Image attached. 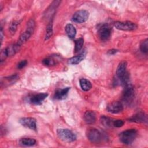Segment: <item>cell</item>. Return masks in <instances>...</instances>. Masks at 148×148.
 I'll return each mask as SVG.
<instances>
[{
  "label": "cell",
  "instance_id": "6da1fadb",
  "mask_svg": "<svg viewBox=\"0 0 148 148\" xmlns=\"http://www.w3.org/2000/svg\"><path fill=\"white\" fill-rule=\"evenodd\" d=\"M137 136V131L135 129H129L121 132L119 134L120 140L125 145L131 144Z\"/></svg>",
  "mask_w": 148,
  "mask_h": 148
},
{
  "label": "cell",
  "instance_id": "7a4b0ae2",
  "mask_svg": "<svg viewBox=\"0 0 148 148\" xmlns=\"http://www.w3.org/2000/svg\"><path fill=\"white\" fill-rule=\"evenodd\" d=\"M124 91L123 92L122 99L124 103L129 105L134 99V89L132 84L130 83L124 86Z\"/></svg>",
  "mask_w": 148,
  "mask_h": 148
},
{
  "label": "cell",
  "instance_id": "3957f363",
  "mask_svg": "<svg viewBox=\"0 0 148 148\" xmlns=\"http://www.w3.org/2000/svg\"><path fill=\"white\" fill-rule=\"evenodd\" d=\"M58 137L63 141L71 142L76 139V135L71 130L68 129L60 128L57 131Z\"/></svg>",
  "mask_w": 148,
  "mask_h": 148
},
{
  "label": "cell",
  "instance_id": "277c9868",
  "mask_svg": "<svg viewBox=\"0 0 148 148\" xmlns=\"http://www.w3.org/2000/svg\"><path fill=\"white\" fill-rule=\"evenodd\" d=\"M98 32L99 38L102 41H106L110 38L111 28L107 24H101L98 26Z\"/></svg>",
  "mask_w": 148,
  "mask_h": 148
},
{
  "label": "cell",
  "instance_id": "5b68a950",
  "mask_svg": "<svg viewBox=\"0 0 148 148\" xmlns=\"http://www.w3.org/2000/svg\"><path fill=\"white\" fill-rule=\"evenodd\" d=\"M86 136L88 139L92 143H98L102 140V134L101 132L94 128H90L86 132Z\"/></svg>",
  "mask_w": 148,
  "mask_h": 148
},
{
  "label": "cell",
  "instance_id": "8992f818",
  "mask_svg": "<svg viewBox=\"0 0 148 148\" xmlns=\"http://www.w3.org/2000/svg\"><path fill=\"white\" fill-rule=\"evenodd\" d=\"M114 25L116 29L122 31H133L137 28V25L135 23L130 21H116Z\"/></svg>",
  "mask_w": 148,
  "mask_h": 148
},
{
  "label": "cell",
  "instance_id": "52a82bcc",
  "mask_svg": "<svg viewBox=\"0 0 148 148\" xmlns=\"http://www.w3.org/2000/svg\"><path fill=\"white\" fill-rule=\"evenodd\" d=\"M89 17V13L86 10H80L76 12L72 16V20L77 23H82L86 21Z\"/></svg>",
  "mask_w": 148,
  "mask_h": 148
},
{
  "label": "cell",
  "instance_id": "ba28073f",
  "mask_svg": "<svg viewBox=\"0 0 148 148\" xmlns=\"http://www.w3.org/2000/svg\"><path fill=\"white\" fill-rule=\"evenodd\" d=\"M19 122L24 127L28 128L32 130L36 131L37 130L36 121L34 118L23 117L20 119Z\"/></svg>",
  "mask_w": 148,
  "mask_h": 148
},
{
  "label": "cell",
  "instance_id": "9c48e42d",
  "mask_svg": "<svg viewBox=\"0 0 148 148\" xmlns=\"http://www.w3.org/2000/svg\"><path fill=\"white\" fill-rule=\"evenodd\" d=\"M106 109L110 113L117 114L123 110V103L119 101H113L108 105Z\"/></svg>",
  "mask_w": 148,
  "mask_h": 148
},
{
  "label": "cell",
  "instance_id": "30bf717a",
  "mask_svg": "<svg viewBox=\"0 0 148 148\" xmlns=\"http://www.w3.org/2000/svg\"><path fill=\"white\" fill-rule=\"evenodd\" d=\"M127 62L125 61H121L117 66V71H116V76L117 80L120 82L124 76L127 73Z\"/></svg>",
  "mask_w": 148,
  "mask_h": 148
},
{
  "label": "cell",
  "instance_id": "8fae6325",
  "mask_svg": "<svg viewBox=\"0 0 148 148\" xmlns=\"http://www.w3.org/2000/svg\"><path fill=\"white\" fill-rule=\"evenodd\" d=\"M47 95V93H39L32 96L29 99V101L32 104L40 105L46 98Z\"/></svg>",
  "mask_w": 148,
  "mask_h": 148
},
{
  "label": "cell",
  "instance_id": "7c38bea8",
  "mask_svg": "<svg viewBox=\"0 0 148 148\" xmlns=\"http://www.w3.org/2000/svg\"><path fill=\"white\" fill-rule=\"evenodd\" d=\"M84 120L88 124H94L96 120L95 113L92 110H87L84 114Z\"/></svg>",
  "mask_w": 148,
  "mask_h": 148
},
{
  "label": "cell",
  "instance_id": "4fadbf2b",
  "mask_svg": "<svg viewBox=\"0 0 148 148\" xmlns=\"http://www.w3.org/2000/svg\"><path fill=\"white\" fill-rule=\"evenodd\" d=\"M129 121L138 123H145L147 121V117L146 115L145 114V113L142 112H139L130 117L129 119Z\"/></svg>",
  "mask_w": 148,
  "mask_h": 148
},
{
  "label": "cell",
  "instance_id": "5bb4252c",
  "mask_svg": "<svg viewBox=\"0 0 148 148\" xmlns=\"http://www.w3.org/2000/svg\"><path fill=\"white\" fill-rule=\"evenodd\" d=\"M86 55V51H84L82 53L76 56H74L69 58L68 61V63L71 65H76L79 64L85 58Z\"/></svg>",
  "mask_w": 148,
  "mask_h": 148
},
{
  "label": "cell",
  "instance_id": "9a60e30c",
  "mask_svg": "<svg viewBox=\"0 0 148 148\" xmlns=\"http://www.w3.org/2000/svg\"><path fill=\"white\" fill-rule=\"evenodd\" d=\"M70 90V87H66L62 89H60L57 90L55 92L54 97L57 99H65Z\"/></svg>",
  "mask_w": 148,
  "mask_h": 148
},
{
  "label": "cell",
  "instance_id": "2e32d148",
  "mask_svg": "<svg viewBox=\"0 0 148 148\" xmlns=\"http://www.w3.org/2000/svg\"><path fill=\"white\" fill-rule=\"evenodd\" d=\"M20 46H20L17 43L14 44V45H12L8 46L5 49L8 56H14L20 50Z\"/></svg>",
  "mask_w": 148,
  "mask_h": 148
},
{
  "label": "cell",
  "instance_id": "e0dca14e",
  "mask_svg": "<svg viewBox=\"0 0 148 148\" xmlns=\"http://www.w3.org/2000/svg\"><path fill=\"white\" fill-rule=\"evenodd\" d=\"M65 31L70 39H74L76 34V29L72 24H67L65 27Z\"/></svg>",
  "mask_w": 148,
  "mask_h": 148
},
{
  "label": "cell",
  "instance_id": "ac0fdd59",
  "mask_svg": "<svg viewBox=\"0 0 148 148\" xmlns=\"http://www.w3.org/2000/svg\"><path fill=\"white\" fill-rule=\"evenodd\" d=\"M79 83H80V86L81 88L84 91H89L92 87L91 83L86 79H84V78L80 79Z\"/></svg>",
  "mask_w": 148,
  "mask_h": 148
},
{
  "label": "cell",
  "instance_id": "d6986e66",
  "mask_svg": "<svg viewBox=\"0 0 148 148\" xmlns=\"http://www.w3.org/2000/svg\"><path fill=\"white\" fill-rule=\"evenodd\" d=\"M31 35H32V34H31L29 32L25 31L24 32H23L21 34V35L19 37L18 42L17 43L20 46H21V45H23L24 43L26 42L29 39Z\"/></svg>",
  "mask_w": 148,
  "mask_h": 148
},
{
  "label": "cell",
  "instance_id": "ffe728a7",
  "mask_svg": "<svg viewBox=\"0 0 148 148\" xmlns=\"http://www.w3.org/2000/svg\"><path fill=\"white\" fill-rule=\"evenodd\" d=\"M36 141L35 139L30 138H23L20 140V143L23 146H32L35 145Z\"/></svg>",
  "mask_w": 148,
  "mask_h": 148
},
{
  "label": "cell",
  "instance_id": "44dd1931",
  "mask_svg": "<svg viewBox=\"0 0 148 148\" xmlns=\"http://www.w3.org/2000/svg\"><path fill=\"white\" fill-rule=\"evenodd\" d=\"M114 119H111L108 117H106L105 116H102L101 117V122L106 127H113Z\"/></svg>",
  "mask_w": 148,
  "mask_h": 148
},
{
  "label": "cell",
  "instance_id": "7402d4cb",
  "mask_svg": "<svg viewBox=\"0 0 148 148\" xmlns=\"http://www.w3.org/2000/svg\"><path fill=\"white\" fill-rule=\"evenodd\" d=\"M53 35V21L50 20L49 24H47L46 31V35H45V40H47L51 38Z\"/></svg>",
  "mask_w": 148,
  "mask_h": 148
},
{
  "label": "cell",
  "instance_id": "603a6c76",
  "mask_svg": "<svg viewBox=\"0 0 148 148\" xmlns=\"http://www.w3.org/2000/svg\"><path fill=\"white\" fill-rule=\"evenodd\" d=\"M84 43V39L83 38H80L75 40V51L76 53L79 52L82 49L83 45Z\"/></svg>",
  "mask_w": 148,
  "mask_h": 148
},
{
  "label": "cell",
  "instance_id": "cb8c5ba5",
  "mask_svg": "<svg viewBox=\"0 0 148 148\" xmlns=\"http://www.w3.org/2000/svg\"><path fill=\"white\" fill-rule=\"evenodd\" d=\"M140 49L143 53H147L148 51V39L146 38L142 40L140 44Z\"/></svg>",
  "mask_w": 148,
  "mask_h": 148
},
{
  "label": "cell",
  "instance_id": "d4e9b609",
  "mask_svg": "<svg viewBox=\"0 0 148 148\" xmlns=\"http://www.w3.org/2000/svg\"><path fill=\"white\" fill-rule=\"evenodd\" d=\"M19 21H13L9 26V31L12 34H14L17 30L18 25L19 24Z\"/></svg>",
  "mask_w": 148,
  "mask_h": 148
},
{
  "label": "cell",
  "instance_id": "484cf974",
  "mask_svg": "<svg viewBox=\"0 0 148 148\" xmlns=\"http://www.w3.org/2000/svg\"><path fill=\"white\" fill-rule=\"evenodd\" d=\"M35 21L34 20L31 19L27 23V27L26 31L29 32L31 34H32L35 29Z\"/></svg>",
  "mask_w": 148,
  "mask_h": 148
},
{
  "label": "cell",
  "instance_id": "4316f807",
  "mask_svg": "<svg viewBox=\"0 0 148 148\" xmlns=\"http://www.w3.org/2000/svg\"><path fill=\"white\" fill-rule=\"evenodd\" d=\"M54 60H55L54 58H53V57L46 58L43 60V64L47 66L54 65L56 63V61Z\"/></svg>",
  "mask_w": 148,
  "mask_h": 148
},
{
  "label": "cell",
  "instance_id": "83f0119b",
  "mask_svg": "<svg viewBox=\"0 0 148 148\" xmlns=\"http://www.w3.org/2000/svg\"><path fill=\"white\" fill-rule=\"evenodd\" d=\"M124 122L122 120H119H119H114L113 125V127L119 128V127H122L124 125Z\"/></svg>",
  "mask_w": 148,
  "mask_h": 148
},
{
  "label": "cell",
  "instance_id": "f1b7e54d",
  "mask_svg": "<svg viewBox=\"0 0 148 148\" xmlns=\"http://www.w3.org/2000/svg\"><path fill=\"white\" fill-rule=\"evenodd\" d=\"M7 57H8V56L7 55L6 50L5 49L2 50L1 52V55H0V61H1V62H2L3 61H4Z\"/></svg>",
  "mask_w": 148,
  "mask_h": 148
},
{
  "label": "cell",
  "instance_id": "f546056e",
  "mask_svg": "<svg viewBox=\"0 0 148 148\" xmlns=\"http://www.w3.org/2000/svg\"><path fill=\"white\" fill-rule=\"evenodd\" d=\"M27 64V60H22L21 61H20L18 65H17V68L18 69H22L24 67H25Z\"/></svg>",
  "mask_w": 148,
  "mask_h": 148
},
{
  "label": "cell",
  "instance_id": "4dcf8cb0",
  "mask_svg": "<svg viewBox=\"0 0 148 148\" xmlns=\"http://www.w3.org/2000/svg\"><path fill=\"white\" fill-rule=\"evenodd\" d=\"M117 52V50H116V49H111V50H108V54H109V55H113V54H114L115 53H116Z\"/></svg>",
  "mask_w": 148,
  "mask_h": 148
},
{
  "label": "cell",
  "instance_id": "1f68e13d",
  "mask_svg": "<svg viewBox=\"0 0 148 148\" xmlns=\"http://www.w3.org/2000/svg\"><path fill=\"white\" fill-rule=\"evenodd\" d=\"M3 36V30H2V28L1 27V43L2 42Z\"/></svg>",
  "mask_w": 148,
  "mask_h": 148
}]
</instances>
